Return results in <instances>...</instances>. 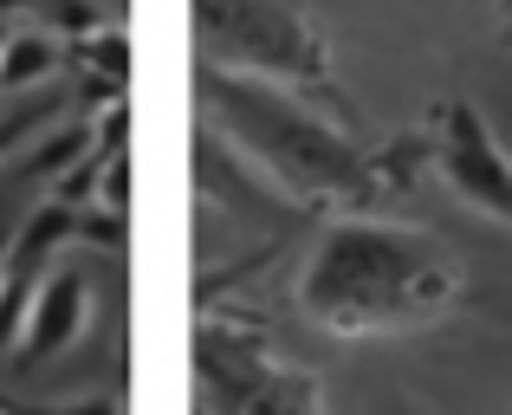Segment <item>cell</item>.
<instances>
[{
    "mask_svg": "<svg viewBox=\"0 0 512 415\" xmlns=\"http://www.w3.org/2000/svg\"><path fill=\"white\" fill-rule=\"evenodd\" d=\"M467 273L435 234L383 214H331L299 273V312L331 338H396L454 312Z\"/></svg>",
    "mask_w": 512,
    "mask_h": 415,
    "instance_id": "6da1fadb",
    "label": "cell"
},
{
    "mask_svg": "<svg viewBox=\"0 0 512 415\" xmlns=\"http://www.w3.org/2000/svg\"><path fill=\"white\" fill-rule=\"evenodd\" d=\"M201 104L214 143L234 150L260 182H273L292 208H363L383 182L376 156L344 124L312 111L299 85L201 65Z\"/></svg>",
    "mask_w": 512,
    "mask_h": 415,
    "instance_id": "7a4b0ae2",
    "label": "cell"
},
{
    "mask_svg": "<svg viewBox=\"0 0 512 415\" xmlns=\"http://www.w3.org/2000/svg\"><path fill=\"white\" fill-rule=\"evenodd\" d=\"M195 39L208 65L331 91V39L299 0H195Z\"/></svg>",
    "mask_w": 512,
    "mask_h": 415,
    "instance_id": "3957f363",
    "label": "cell"
},
{
    "mask_svg": "<svg viewBox=\"0 0 512 415\" xmlns=\"http://www.w3.org/2000/svg\"><path fill=\"white\" fill-rule=\"evenodd\" d=\"M195 377H201V403L221 415H305L325 403L318 377H305L299 364L266 351V331L221 312L201 318L195 331Z\"/></svg>",
    "mask_w": 512,
    "mask_h": 415,
    "instance_id": "277c9868",
    "label": "cell"
},
{
    "mask_svg": "<svg viewBox=\"0 0 512 415\" xmlns=\"http://www.w3.org/2000/svg\"><path fill=\"white\" fill-rule=\"evenodd\" d=\"M428 156H435L441 182L474 214L512 227V150L467 98H448L435 111V124H428Z\"/></svg>",
    "mask_w": 512,
    "mask_h": 415,
    "instance_id": "5b68a950",
    "label": "cell"
},
{
    "mask_svg": "<svg viewBox=\"0 0 512 415\" xmlns=\"http://www.w3.org/2000/svg\"><path fill=\"white\" fill-rule=\"evenodd\" d=\"M85 312H91V286L78 266H59L33 286V312H26V331H20V351H13V370H39L46 357L72 351V338L85 331Z\"/></svg>",
    "mask_w": 512,
    "mask_h": 415,
    "instance_id": "8992f818",
    "label": "cell"
},
{
    "mask_svg": "<svg viewBox=\"0 0 512 415\" xmlns=\"http://www.w3.org/2000/svg\"><path fill=\"white\" fill-rule=\"evenodd\" d=\"M59 59H65L59 39H46V33L7 39V46H0V91H26V85H39V78H52Z\"/></svg>",
    "mask_w": 512,
    "mask_h": 415,
    "instance_id": "52a82bcc",
    "label": "cell"
},
{
    "mask_svg": "<svg viewBox=\"0 0 512 415\" xmlns=\"http://www.w3.org/2000/svg\"><path fill=\"white\" fill-rule=\"evenodd\" d=\"M46 124V111H20V117H7V124H0V163H7V150H20V137L26 130H39Z\"/></svg>",
    "mask_w": 512,
    "mask_h": 415,
    "instance_id": "ba28073f",
    "label": "cell"
}]
</instances>
